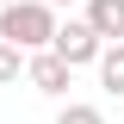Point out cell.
I'll return each instance as SVG.
<instances>
[{"label":"cell","instance_id":"obj_9","mask_svg":"<svg viewBox=\"0 0 124 124\" xmlns=\"http://www.w3.org/2000/svg\"><path fill=\"white\" fill-rule=\"evenodd\" d=\"M0 6H13V0H0Z\"/></svg>","mask_w":124,"mask_h":124},{"label":"cell","instance_id":"obj_6","mask_svg":"<svg viewBox=\"0 0 124 124\" xmlns=\"http://www.w3.org/2000/svg\"><path fill=\"white\" fill-rule=\"evenodd\" d=\"M56 124H106V112H99V106H87V99H68V106L56 112Z\"/></svg>","mask_w":124,"mask_h":124},{"label":"cell","instance_id":"obj_1","mask_svg":"<svg viewBox=\"0 0 124 124\" xmlns=\"http://www.w3.org/2000/svg\"><path fill=\"white\" fill-rule=\"evenodd\" d=\"M50 37H56V6L50 0H13V6H0V44H13L19 56L50 50Z\"/></svg>","mask_w":124,"mask_h":124},{"label":"cell","instance_id":"obj_4","mask_svg":"<svg viewBox=\"0 0 124 124\" xmlns=\"http://www.w3.org/2000/svg\"><path fill=\"white\" fill-rule=\"evenodd\" d=\"M87 31L99 44H124V0H87Z\"/></svg>","mask_w":124,"mask_h":124},{"label":"cell","instance_id":"obj_2","mask_svg":"<svg viewBox=\"0 0 124 124\" xmlns=\"http://www.w3.org/2000/svg\"><path fill=\"white\" fill-rule=\"evenodd\" d=\"M99 50H106V44H99V37L87 31V19H68V25L56 19V37H50V56H62L68 68H87V62H99Z\"/></svg>","mask_w":124,"mask_h":124},{"label":"cell","instance_id":"obj_5","mask_svg":"<svg viewBox=\"0 0 124 124\" xmlns=\"http://www.w3.org/2000/svg\"><path fill=\"white\" fill-rule=\"evenodd\" d=\"M93 68H99V87L106 93H124V44H106Z\"/></svg>","mask_w":124,"mask_h":124},{"label":"cell","instance_id":"obj_8","mask_svg":"<svg viewBox=\"0 0 124 124\" xmlns=\"http://www.w3.org/2000/svg\"><path fill=\"white\" fill-rule=\"evenodd\" d=\"M50 6H75V0H50Z\"/></svg>","mask_w":124,"mask_h":124},{"label":"cell","instance_id":"obj_7","mask_svg":"<svg viewBox=\"0 0 124 124\" xmlns=\"http://www.w3.org/2000/svg\"><path fill=\"white\" fill-rule=\"evenodd\" d=\"M19 75H25V56H19L13 44H0V87H13Z\"/></svg>","mask_w":124,"mask_h":124},{"label":"cell","instance_id":"obj_3","mask_svg":"<svg viewBox=\"0 0 124 124\" xmlns=\"http://www.w3.org/2000/svg\"><path fill=\"white\" fill-rule=\"evenodd\" d=\"M25 81L44 93V99H62L68 81H75V68H68L62 56H50V50H31V56H25Z\"/></svg>","mask_w":124,"mask_h":124}]
</instances>
